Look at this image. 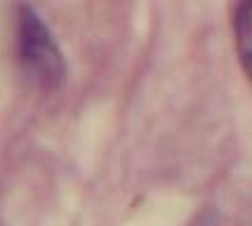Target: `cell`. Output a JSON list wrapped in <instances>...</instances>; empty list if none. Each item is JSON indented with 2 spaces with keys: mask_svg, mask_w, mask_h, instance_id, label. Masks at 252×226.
I'll return each instance as SVG.
<instances>
[{
  "mask_svg": "<svg viewBox=\"0 0 252 226\" xmlns=\"http://www.w3.org/2000/svg\"><path fill=\"white\" fill-rule=\"evenodd\" d=\"M233 33H236V50H238L243 71L252 83V0H241L233 17Z\"/></svg>",
  "mask_w": 252,
  "mask_h": 226,
  "instance_id": "cell-2",
  "label": "cell"
},
{
  "mask_svg": "<svg viewBox=\"0 0 252 226\" xmlns=\"http://www.w3.org/2000/svg\"><path fill=\"white\" fill-rule=\"evenodd\" d=\"M17 50L24 71L43 90H57L66 78L64 54L40 14L22 7L17 14Z\"/></svg>",
  "mask_w": 252,
  "mask_h": 226,
  "instance_id": "cell-1",
  "label": "cell"
}]
</instances>
